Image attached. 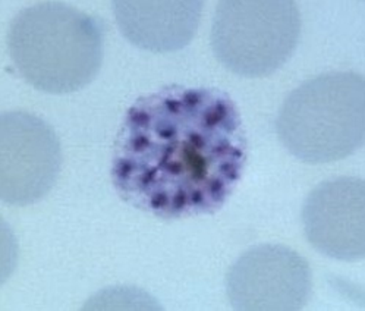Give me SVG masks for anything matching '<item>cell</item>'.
Instances as JSON below:
<instances>
[{"label": "cell", "mask_w": 365, "mask_h": 311, "mask_svg": "<svg viewBox=\"0 0 365 311\" xmlns=\"http://www.w3.org/2000/svg\"><path fill=\"white\" fill-rule=\"evenodd\" d=\"M245 162L242 119L226 93L168 87L128 111L112 180L122 200L158 218L210 215L233 193Z\"/></svg>", "instance_id": "6da1fadb"}, {"label": "cell", "mask_w": 365, "mask_h": 311, "mask_svg": "<svg viewBox=\"0 0 365 311\" xmlns=\"http://www.w3.org/2000/svg\"><path fill=\"white\" fill-rule=\"evenodd\" d=\"M6 41L24 80L51 94L87 87L97 76L104 56L100 22L58 2L22 9L11 22Z\"/></svg>", "instance_id": "7a4b0ae2"}, {"label": "cell", "mask_w": 365, "mask_h": 311, "mask_svg": "<svg viewBox=\"0 0 365 311\" xmlns=\"http://www.w3.org/2000/svg\"><path fill=\"white\" fill-rule=\"evenodd\" d=\"M282 144L297 159L319 165L342 160L365 137V83L355 72H330L301 84L282 105Z\"/></svg>", "instance_id": "3957f363"}, {"label": "cell", "mask_w": 365, "mask_h": 311, "mask_svg": "<svg viewBox=\"0 0 365 311\" xmlns=\"http://www.w3.org/2000/svg\"><path fill=\"white\" fill-rule=\"evenodd\" d=\"M301 37L294 2L227 0L216 8L212 47L219 62L247 78L274 73L291 59Z\"/></svg>", "instance_id": "277c9868"}, {"label": "cell", "mask_w": 365, "mask_h": 311, "mask_svg": "<svg viewBox=\"0 0 365 311\" xmlns=\"http://www.w3.org/2000/svg\"><path fill=\"white\" fill-rule=\"evenodd\" d=\"M62 166L59 138L46 121L29 112L0 118V198L30 205L55 187Z\"/></svg>", "instance_id": "5b68a950"}, {"label": "cell", "mask_w": 365, "mask_h": 311, "mask_svg": "<svg viewBox=\"0 0 365 311\" xmlns=\"http://www.w3.org/2000/svg\"><path fill=\"white\" fill-rule=\"evenodd\" d=\"M226 292L235 310H301L312 292V273L292 248L257 245L232 265Z\"/></svg>", "instance_id": "8992f818"}, {"label": "cell", "mask_w": 365, "mask_h": 311, "mask_svg": "<svg viewBox=\"0 0 365 311\" xmlns=\"http://www.w3.org/2000/svg\"><path fill=\"white\" fill-rule=\"evenodd\" d=\"M308 243L326 257L358 262L365 255V185L342 176L317 185L302 207Z\"/></svg>", "instance_id": "52a82bcc"}, {"label": "cell", "mask_w": 365, "mask_h": 311, "mask_svg": "<svg viewBox=\"0 0 365 311\" xmlns=\"http://www.w3.org/2000/svg\"><path fill=\"white\" fill-rule=\"evenodd\" d=\"M202 2H113L123 37L153 53H172L197 34Z\"/></svg>", "instance_id": "ba28073f"}]
</instances>
